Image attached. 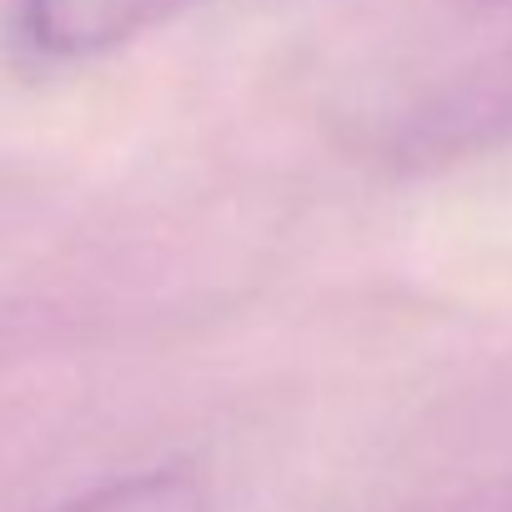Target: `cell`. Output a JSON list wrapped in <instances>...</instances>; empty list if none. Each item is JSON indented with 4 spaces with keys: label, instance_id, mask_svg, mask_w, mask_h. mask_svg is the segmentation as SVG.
<instances>
[{
    "label": "cell",
    "instance_id": "6da1fadb",
    "mask_svg": "<svg viewBox=\"0 0 512 512\" xmlns=\"http://www.w3.org/2000/svg\"><path fill=\"white\" fill-rule=\"evenodd\" d=\"M196 0H21L16 6V41L36 61L71 66L111 56L146 31L176 21Z\"/></svg>",
    "mask_w": 512,
    "mask_h": 512
},
{
    "label": "cell",
    "instance_id": "7a4b0ae2",
    "mask_svg": "<svg viewBox=\"0 0 512 512\" xmlns=\"http://www.w3.org/2000/svg\"><path fill=\"white\" fill-rule=\"evenodd\" d=\"M46 512H206V487L186 467H151L76 492Z\"/></svg>",
    "mask_w": 512,
    "mask_h": 512
},
{
    "label": "cell",
    "instance_id": "3957f363",
    "mask_svg": "<svg viewBox=\"0 0 512 512\" xmlns=\"http://www.w3.org/2000/svg\"><path fill=\"white\" fill-rule=\"evenodd\" d=\"M447 512H512V482H497V487H487V492H477V497H462V502L447 507Z\"/></svg>",
    "mask_w": 512,
    "mask_h": 512
}]
</instances>
